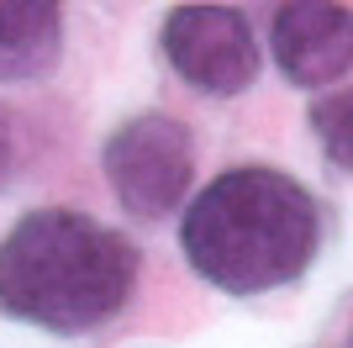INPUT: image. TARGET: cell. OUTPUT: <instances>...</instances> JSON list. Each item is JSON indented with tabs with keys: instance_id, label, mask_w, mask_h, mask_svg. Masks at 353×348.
Here are the masks:
<instances>
[{
	"instance_id": "obj_1",
	"label": "cell",
	"mask_w": 353,
	"mask_h": 348,
	"mask_svg": "<svg viewBox=\"0 0 353 348\" xmlns=\"http://www.w3.org/2000/svg\"><path fill=\"white\" fill-rule=\"evenodd\" d=\"M179 248L206 285L264 296L295 285L322 248V206L301 180L264 164L216 174L179 222Z\"/></svg>"
},
{
	"instance_id": "obj_4",
	"label": "cell",
	"mask_w": 353,
	"mask_h": 348,
	"mask_svg": "<svg viewBox=\"0 0 353 348\" xmlns=\"http://www.w3.org/2000/svg\"><path fill=\"white\" fill-rule=\"evenodd\" d=\"M163 58L201 95H237L259 74L253 27L232 6H174L163 16Z\"/></svg>"
},
{
	"instance_id": "obj_5",
	"label": "cell",
	"mask_w": 353,
	"mask_h": 348,
	"mask_svg": "<svg viewBox=\"0 0 353 348\" xmlns=\"http://www.w3.org/2000/svg\"><path fill=\"white\" fill-rule=\"evenodd\" d=\"M269 48L290 85H332L353 69V6H327V0L280 6L269 21Z\"/></svg>"
},
{
	"instance_id": "obj_2",
	"label": "cell",
	"mask_w": 353,
	"mask_h": 348,
	"mask_svg": "<svg viewBox=\"0 0 353 348\" xmlns=\"http://www.w3.org/2000/svg\"><path fill=\"white\" fill-rule=\"evenodd\" d=\"M143 259L117 227L43 206L27 211L0 243V306L48 333H90L137 290Z\"/></svg>"
},
{
	"instance_id": "obj_3",
	"label": "cell",
	"mask_w": 353,
	"mask_h": 348,
	"mask_svg": "<svg viewBox=\"0 0 353 348\" xmlns=\"http://www.w3.org/2000/svg\"><path fill=\"white\" fill-rule=\"evenodd\" d=\"M105 180H111V195L121 201V211L153 222L169 217L185 195H190L195 180V137L185 122L163 111H148L121 122L111 137H105Z\"/></svg>"
},
{
	"instance_id": "obj_7",
	"label": "cell",
	"mask_w": 353,
	"mask_h": 348,
	"mask_svg": "<svg viewBox=\"0 0 353 348\" xmlns=\"http://www.w3.org/2000/svg\"><path fill=\"white\" fill-rule=\"evenodd\" d=\"M311 132L343 174H353V85L311 106Z\"/></svg>"
},
{
	"instance_id": "obj_6",
	"label": "cell",
	"mask_w": 353,
	"mask_h": 348,
	"mask_svg": "<svg viewBox=\"0 0 353 348\" xmlns=\"http://www.w3.org/2000/svg\"><path fill=\"white\" fill-rule=\"evenodd\" d=\"M63 53V11L37 0H0V79H37Z\"/></svg>"
},
{
	"instance_id": "obj_8",
	"label": "cell",
	"mask_w": 353,
	"mask_h": 348,
	"mask_svg": "<svg viewBox=\"0 0 353 348\" xmlns=\"http://www.w3.org/2000/svg\"><path fill=\"white\" fill-rule=\"evenodd\" d=\"M16 153H21V148H16V127L0 116V185L16 174Z\"/></svg>"
}]
</instances>
